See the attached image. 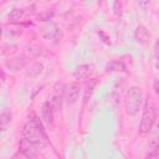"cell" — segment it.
I'll return each mask as SVG.
<instances>
[{
	"label": "cell",
	"mask_w": 159,
	"mask_h": 159,
	"mask_svg": "<svg viewBox=\"0 0 159 159\" xmlns=\"http://www.w3.org/2000/svg\"><path fill=\"white\" fill-rule=\"evenodd\" d=\"M22 138L40 145L41 148L47 143V135L39 117L32 116L25 122L22 127Z\"/></svg>",
	"instance_id": "obj_1"
},
{
	"label": "cell",
	"mask_w": 159,
	"mask_h": 159,
	"mask_svg": "<svg viewBox=\"0 0 159 159\" xmlns=\"http://www.w3.org/2000/svg\"><path fill=\"white\" fill-rule=\"evenodd\" d=\"M144 103V94L143 91L139 86H132L125 94L124 98V104H125V111L129 116H137Z\"/></svg>",
	"instance_id": "obj_2"
},
{
	"label": "cell",
	"mask_w": 159,
	"mask_h": 159,
	"mask_svg": "<svg viewBox=\"0 0 159 159\" xmlns=\"http://www.w3.org/2000/svg\"><path fill=\"white\" fill-rule=\"evenodd\" d=\"M155 118H157L155 106L150 99H147L144 102L143 114H142V119H140V124H139V134L140 135H145L150 132V129L155 122Z\"/></svg>",
	"instance_id": "obj_3"
},
{
	"label": "cell",
	"mask_w": 159,
	"mask_h": 159,
	"mask_svg": "<svg viewBox=\"0 0 159 159\" xmlns=\"http://www.w3.org/2000/svg\"><path fill=\"white\" fill-rule=\"evenodd\" d=\"M40 149H41L40 145H37V144H35V143H32V142H30V140H27L25 138H21V140L19 143V150H20V153L24 157H26L27 159L36 158L39 155V153H40Z\"/></svg>",
	"instance_id": "obj_4"
},
{
	"label": "cell",
	"mask_w": 159,
	"mask_h": 159,
	"mask_svg": "<svg viewBox=\"0 0 159 159\" xmlns=\"http://www.w3.org/2000/svg\"><path fill=\"white\" fill-rule=\"evenodd\" d=\"M81 94V86L77 82H72L65 87V99L68 104H73L78 101Z\"/></svg>",
	"instance_id": "obj_5"
},
{
	"label": "cell",
	"mask_w": 159,
	"mask_h": 159,
	"mask_svg": "<svg viewBox=\"0 0 159 159\" xmlns=\"http://www.w3.org/2000/svg\"><path fill=\"white\" fill-rule=\"evenodd\" d=\"M42 36L47 40H55V41H60L62 37V32L61 30L55 25V24H48L46 26H43L41 29Z\"/></svg>",
	"instance_id": "obj_6"
},
{
	"label": "cell",
	"mask_w": 159,
	"mask_h": 159,
	"mask_svg": "<svg viewBox=\"0 0 159 159\" xmlns=\"http://www.w3.org/2000/svg\"><path fill=\"white\" fill-rule=\"evenodd\" d=\"M92 72H93V67L91 65L83 63L76 67V70L73 71V77L76 80H84V78H88Z\"/></svg>",
	"instance_id": "obj_7"
},
{
	"label": "cell",
	"mask_w": 159,
	"mask_h": 159,
	"mask_svg": "<svg viewBox=\"0 0 159 159\" xmlns=\"http://www.w3.org/2000/svg\"><path fill=\"white\" fill-rule=\"evenodd\" d=\"M12 122V113L9 108H5L0 113V132H5L9 129Z\"/></svg>",
	"instance_id": "obj_8"
},
{
	"label": "cell",
	"mask_w": 159,
	"mask_h": 159,
	"mask_svg": "<svg viewBox=\"0 0 159 159\" xmlns=\"http://www.w3.org/2000/svg\"><path fill=\"white\" fill-rule=\"evenodd\" d=\"M53 107L51 104V102H46L42 107V119L46 122V123H51L52 122V118H53Z\"/></svg>",
	"instance_id": "obj_9"
},
{
	"label": "cell",
	"mask_w": 159,
	"mask_h": 159,
	"mask_svg": "<svg viewBox=\"0 0 159 159\" xmlns=\"http://www.w3.org/2000/svg\"><path fill=\"white\" fill-rule=\"evenodd\" d=\"M134 37H135V40H137L138 42L144 43V42L148 40V37H149V32H148L147 27L143 26V25L138 26L137 30H135V32H134Z\"/></svg>",
	"instance_id": "obj_10"
},
{
	"label": "cell",
	"mask_w": 159,
	"mask_h": 159,
	"mask_svg": "<svg viewBox=\"0 0 159 159\" xmlns=\"http://www.w3.org/2000/svg\"><path fill=\"white\" fill-rule=\"evenodd\" d=\"M96 84H97V80L96 78H92V80H89V82H87L86 89H84V94H83V103L88 102V99L91 98V96L93 93V89H94Z\"/></svg>",
	"instance_id": "obj_11"
},
{
	"label": "cell",
	"mask_w": 159,
	"mask_h": 159,
	"mask_svg": "<svg viewBox=\"0 0 159 159\" xmlns=\"http://www.w3.org/2000/svg\"><path fill=\"white\" fill-rule=\"evenodd\" d=\"M42 63H40V62H35V63H32L31 65V67H30V70L27 71V76L29 77H36V76H39L40 73H41V71H42Z\"/></svg>",
	"instance_id": "obj_12"
},
{
	"label": "cell",
	"mask_w": 159,
	"mask_h": 159,
	"mask_svg": "<svg viewBox=\"0 0 159 159\" xmlns=\"http://www.w3.org/2000/svg\"><path fill=\"white\" fill-rule=\"evenodd\" d=\"M107 70L108 71H123L124 66H123L122 61H113L107 65Z\"/></svg>",
	"instance_id": "obj_13"
},
{
	"label": "cell",
	"mask_w": 159,
	"mask_h": 159,
	"mask_svg": "<svg viewBox=\"0 0 159 159\" xmlns=\"http://www.w3.org/2000/svg\"><path fill=\"white\" fill-rule=\"evenodd\" d=\"M52 15H53V11H52V10L48 11V9H47V10L43 11V15H40L39 17H40V20H42V21H47V20H50V19L52 17Z\"/></svg>",
	"instance_id": "obj_14"
},
{
	"label": "cell",
	"mask_w": 159,
	"mask_h": 159,
	"mask_svg": "<svg viewBox=\"0 0 159 159\" xmlns=\"http://www.w3.org/2000/svg\"><path fill=\"white\" fill-rule=\"evenodd\" d=\"M0 36H1V29H0Z\"/></svg>",
	"instance_id": "obj_15"
}]
</instances>
